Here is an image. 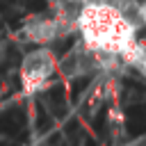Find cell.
Listing matches in <instances>:
<instances>
[{
    "mask_svg": "<svg viewBox=\"0 0 146 146\" xmlns=\"http://www.w3.org/2000/svg\"><path fill=\"white\" fill-rule=\"evenodd\" d=\"M75 30L82 34V43L96 52L121 55L137 41V30L128 18L110 2H82L75 16Z\"/></svg>",
    "mask_w": 146,
    "mask_h": 146,
    "instance_id": "cell-1",
    "label": "cell"
},
{
    "mask_svg": "<svg viewBox=\"0 0 146 146\" xmlns=\"http://www.w3.org/2000/svg\"><path fill=\"white\" fill-rule=\"evenodd\" d=\"M55 73V57L50 50H34L21 64V87L25 94H32L46 84Z\"/></svg>",
    "mask_w": 146,
    "mask_h": 146,
    "instance_id": "cell-2",
    "label": "cell"
}]
</instances>
